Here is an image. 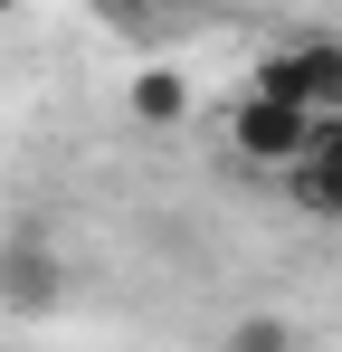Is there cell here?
<instances>
[{"mask_svg": "<svg viewBox=\"0 0 342 352\" xmlns=\"http://www.w3.org/2000/svg\"><path fill=\"white\" fill-rule=\"evenodd\" d=\"M285 190H295V210H304V219H333V229H342V124H323V133H314L304 172L285 181Z\"/></svg>", "mask_w": 342, "mask_h": 352, "instance_id": "277c9868", "label": "cell"}, {"mask_svg": "<svg viewBox=\"0 0 342 352\" xmlns=\"http://www.w3.org/2000/svg\"><path fill=\"white\" fill-rule=\"evenodd\" d=\"M67 248H57L48 219H19V229H0V314H19V324H38L67 305Z\"/></svg>", "mask_w": 342, "mask_h": 352, "instance_id": "7a4b0ae2", "label": "cell"}, {"mask_svg": "<svg viewBox=\"0 0 342 352\" xmlns=\"http://www.w3.org/2000/svg\"><path fill=\"white\" fill-rule=\"evenodd\" d=\"M247 96L295 105V115H314V124H342V38H333V29H314V38L266 48L257 76H247Z\"/></svg>", "mask_w": 342, "mask_h": 352, "instance_id": "6da1fadb", "label": "cell"}, {"mask_svg": "<svg viewBox=\"0 0 342 352\" xmlns=\"http://www.w3.org/2000/svg\"><path fill=\"white\" fill-rule=\"evenodd\" d=\"M314 133L323 124L314 115H295V105H266V96H238L228 105V153L247 162V172H304V153H314Z\"/></svg>", "mask_w": 342, "mask_h": 352, "instance_id": "3957f363", "label": "cell"}, {"mask_svg": "<svg viewBox=\"0 0 342 352\" xmlns=\"http://www.w3.org/2000/svg\"><path fill=\"white\" fill-rule=\"evenodd\" d=\"M228 352H295V324H285L276 305H257V314L228 324Z\"/></svg>", "mask_w": 342, "mask_h": 352, "instance_id": "8992f818", "label": "cell"}, {"mask_svg": "<svg viewBox=\"0 0 342 352\" xmlns=\"http://www.w3.org/2000/svg\"><path fill=\"white\" fill-rule=\"evenodd\" d=\"M124 105H133V124H181V115H190V76L152 67V76H133V86H124Z\"/></svg>", "mask_w": 342, "mask_h": 352, "instance_id": "5b68a950", "label": "cell"}]
</instances>
